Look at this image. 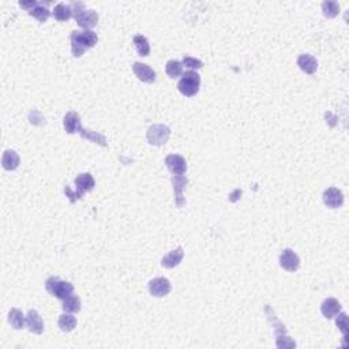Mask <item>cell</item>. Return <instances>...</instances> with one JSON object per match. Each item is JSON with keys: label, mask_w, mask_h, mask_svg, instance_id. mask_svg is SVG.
<instances>
[{"label": "cell", "mask_w": 349, "mask_h": 349, "mask_svg": "<svg viewBox=\"0 0 349 349\" xmlns=\"http://www.w3.org/2000/svg\"><path fill=\"white\" fill-rule=\"evenodd\" d=\"M71 51L73 56L81 57L86 49L93 48L98 41V37L93 30H85V32H73L71 33Z\"/></svg>", "instance_id": "obj_1"}, {"label": "cell", "mask_w": 349, "mask_h": 349, "mask_svg": "<svg viewBox=\"0 0 349 349\" xmlns=\"http://www.w3.org/2000/svg\"><path fill=\"white\" fill-rule=\"evenodd\" d=\"M74 184H75V189H77L75 193H74L70 187H65L66 195L69 197L70 202L71 203L81 199L85 193L92 191V190L94 189V186H96V182H94V179H93V176L90 173H81L75 178Z\"/></svg>", "instance_id": "obj_2"}, {"label": "cell", "mask_w": 349, "mask_h": 349, "mask_svg": "<svg viewBox=\"0 0 349 349\" xmlns=\"http://www.w3.org/2000/svg\"><path fill=\"white\" fill-rule=\"evenodd\" d=\"M73 7L74 18L81 28L90 30L96 26L97 22H98V14L94 10H86L83 3H74Z\"/></svg>", "instance_id": "obj_3"}, {"label": "cell", "mask_w": 349, "mask_h": 349, "mask_svg": "<svg viewBox=\"0 0 349 349\" xmlns=\"http://www.w3.org/2000/svg\"><path fill=\"white\" fill-rule=\"evenodd\" d=\"M46 290L55 296V298L65 300L66 298H69L70 295L74 294V286L69 281H62L59 277L52 276L45 281Z\"/></svg>", "instance_id": "obj_4"}, {"label": "cell", "mask_w": 349, "mask_h": 349, "mask_svg": "<svg viewBox=\"0 0 349 349\" xmlns=\"http://www.w3.org/2000/svg\"><path fill=\"white\" fill-rule=\"evenodd\" d=\"M201 86V77L195 71H187L183 74V77L178 83L179 92L186 97H194L199 92Z\"/></svg>", "instance_id": "obj_5"}, {"label": "cell", "mask_w": 349, "mask_h": 349, "mask_svg": "<svg viewBox=\"0 0 349 349\" xmlns=\"http://www.w3.org/2000/svg\"><path fill=\"white\" fill-rule=\"evenodd\" d=\"M170 137V129L165 124H153L146 133L147 142L153 146H162L168 142Z\"/></svg>", "instance_id": "obj_6"}, {"label": "cell", "mask_w": 349, "mask_h": 349, "mask_svg": "<svg viewBox=\"0 0 349 349\" xmlns=\"http://www.w3.org/2000/svg\"><path fill=\"white\" fill-rule=\"evenodd\" d=\"M280 265L286 271L295 273L300 267V258L290 248H285L280 255Z\"/></svg>", "instance_id": "obj_7"}, {"label": "cell", "mask_w": 349, "mask_h": 349, "mask_svg": "<svg viewBox=\"0 0 349 349\" xmlns=\"http://www.w3.org/2000/svg\"><path fill=\"white\" fill-rule=\"evenodd\" d=\"M170 289H172V286H170L169 280L164 278V277H157L149 282V292L154 298H164L169 294Z\"/></svg>", "instance_id": "obj_8"}, {"label": "cell", "mask_w": 349, "mask_h": 349, "mask_svg": "<svg viewBox=\"0 0 349 349\" xmlns=\"http://www.w3.org/2000/svg\"><path fill=\"white\" fill-rule=\"evenodd\" d=\"M323 202L330 209H338L344 205V194L335 187H330L323 193Z\"/></svg>", "instance_id": "obj_9"}, {"label": "cell", "mask_w": 349, "mask_h": 349, "mask_svg": "<svg viewBox=\"0 0 349 349\" xmlns=\"http://www.w3.org/2000/svg\"><path fill=\"white\" fill-rule=\"evenodd\" d=\"M133 71L134 74H135V77H137L139 81H142V82L153 83L156 81V73H154V70L150 69V67L147 65H145V63H139V62L134 63Z\"/></svg>", "instance_id": "obj_10"}, {"label": "cell", "mask_w": 349, "mask_h": 349, "mask_svg": "<svg viewBox=\"0 0 349 349\" xmlns=\"http://www.w3.org/2000/svg\"><path fill=\"white\" fill-rule=\"evenodd\" d=\"M165 164L173 174H183L187 170V162L184 160V157L179 154H169L165 158Z\"/></svg>", "instance_id": "obj_11"}, {"label": "cell", "mask_w": 349, "mask_h": 349, "mask_svg": "<svg viewBox=\"0 0 349 349\" xmlns=\"http://www.w3.org/2000/svg\"><path fill=\"white\" fill-rule=\"evenodd\" d=\"M26 326L34 334H42L44 333V322H42L40 314L36 310H30L26 315Z\"/></svg>", "instance_id": "obj_12"}, {"label": "cell", "mask_w": 349, "mask_h": 349, "mask_svg": "<svg viewBox=\"0 0 349 349\" xmlns=\"http://www.w3.org/2000/svg\"><path fill=\"white\" fill-rule=\"evenodd\" d=\"M321 311L322 314H323V317L327 318V319H333L334 317H337V314L341 313L340 302L333 298L326 299V300H323V303H322Z\"/></svg>", "instance_id": "obj_13"}, {"label": "cell", "mask_w": 349, "mask_h": 349, "mask_svg": "<svg viewBox=\"0 0 349 349\" xmlns=\"http://www.w3.org/2000/svg\"><path fill=\"white\" fill-rule=\"evenodd\" d=\"M298 66L306 74H315L318 70V60L310 53H303L298 57Z\"/></svg>", "instance_id": "obj_14"}, {"label": "cell", "mask_w": 349, "mask_h": 349, "mask_svg": "<svg viewBox=\"0 0 349 349\" xmlns=\"http://www.w3.org/2000/svg\"><path fill=\"white\" fill-rule=\"evenodd\" d=\"M184 257L183 247H178L173 251H170L168 255L161 259V265L166 269H172V267H176L178 265H180V262Z\"/></svg>", "instance_id": "obj_15"}, {"label": "cell", "mask_w": 349, "mask_h": 349, "mask_svg": "<svg viewBox=\"0 0 349 349\" xmlns=\"http://www.w3.org/2000/svg\"><path fill=\"white\" fill-rule=\"evenodd\" d=\"M63 126H65L66 133H77L81 129V118L77 112H69L66 113L65 119H63Z\"/></svg>", "instance_id": "obj_16"}, {"label": "cell", "mask_w": 349, "mask_h": 349, "mask_svg": "<svg viewBox=\"0 0 349 349\" xmlns=\"http://www.w3.org/2000/svg\"><path fill=\"white\" fill-rule=\"evenodd\" d=\"M172 184H173L174 194H176V205L180 207L183 205V199H182L183 194H182V191L187 184V178H184L183 174H174L172 178Z\"/></svg>", "instance_id": "obj_17"}, {"label": "cell", "mask_w": 349, "mask_h": 349, "mask_svg": "<svg viewBox=\"0 0 349 349\" xmlns=\"http://www.w3.org/2000/svg\"><path fill=\"white\" fill-rule=\"evenodd\" d=\"M9 322L14 329L21 330L26 325V317L23 315L22 311L18 310V308H11L9 313Z\"/></svg>", "instance_id": "obj_18"}, {"label": "cell", "mask_w": 349, "mask_h": 349, "mask_svg": "<svg viewBox=\"0 0 349 349\" xmlns=\"http://www.w3.org/2000/svg\"><path fill=\"white\" fill-rule=\"evenodd\" d=\"M19 156L14 150H6L3 153V158H2V164L6 170H14L19 165Z\"/></svg>", "instance_id": "obj_19"}, {"label": "cell", "mask_w": 349, "mask_h": 349, "mask_svg": "<svg viewBox=\"0 0 349 349\" xmlns=\"http://www.w3.org/2000/svg\"><path fill=\"white\" fill-rule=\"evenodd\" d=\"M52 15H53V18L60 21V22L69 21L73 17V9H71V6L65 5V3H59V5L55 6V9L52 11Z\"/></svg>", "instance_id": "obj_20"}, {"label": "cell", "mask_w": 349, "mask_h": 349, "mask_svg": "<svg viewBox=\"0 0 349 349\" xmlns=\"http://www.w3.org/2000/svg\"><path fill=\"white\" fill-rule=\"evenodd\" d=\"M62 308L66 313H79L81 311V299L77 295H70L69 298L63 300V306Z\"/></svg>", "instance_id": "obj_21"}, {"label": "cell", "mask_w": 349, "mask_h": 349, "mask_svg": "<svg viewBox=\"0 0 349 349\" xmlns=\"http://www.w3.org/2000/svg\"><path fill=\"white\" fill-rule=\"evenodd\" d=\"M78 133L81 134V137H82L83 139L92 141V142L97 143V145H101V146H106V139L102 134L94 133V131H92V130H85L82 129V127L79 129Z\"/></svg>", "instance_id": "obj_22"}, {"label": "cell", "mask_w": 349, "mask_h": 349, "mask_svg": "<svg viewBox=\"0 0 349 349\" xmlns=\"http://www.w3.org/2000/svg\"><path fill=\"white\" fill-rule=\"evenodd\" d=\"M134 45L137 48V52H138L141 56H149L150 53V45H149V41L147 38L142 34H137L134 37Z\"/></svg>", "instance_id": "obj_23"}, {"label": "cell", "mask_w": 349, "mask_h": 349, "mask_svg": "<svg viewBox=\"0 0 349 349\" xmlns=\"http://www.w3.org/2000/svg\"><path fill=\"white\" fill-rule=\"evenodd\" d=\"M59 327L60 330L66 331V333L73 331L77 327V319L73 315H70V314H63L59 318Z\"/></svg>", "instance_id": "obj_24"}, {"label": "cell", "mask_w": 349, "mask_h": 349, "mask_svg": "<svg viewBox=\"0 0 349 349\" xmlns=\"http://www.w3.org/2000/svg\"><path fill=\"white\" fill-rule=\"evenodd\" d=\"M165 71L169 78H178L183 74V63H180L178 60H169L165 66Z\"/></svg>", "instance_id": "obj_25"}, {"label": "cell", "mask_w": 349, "mask_h": 349, "mask_svg": "<svg viewBox=\"0 0 349 349\" xmlns=\"http://www.w3.org/2000/svg\"><path fill=\"white\" fill-rule=\"evenodd\" d=\"M29 15L33 17V18H36L37 21H40V22H46V19L49 18V15H51V11L46 9V7H44V6L37 5L34 9L29 11Z\"/></svg>", "instance_id": "obj_26"}, {"label": "cell", "mask_w": 349, "mask_h": 349, "mask_svg": "<svg viewBox=\"0 0 349 349\" xmlns=\"http://www.w3.org/2000/svg\"><path fill=\"white\" fill-rule=\"evenodd\" d=\"M322 11L326 18H334L340 14V6L335 2H323L322 3Z\"/></svg>", "instance_id": "obj_27"}, {"label": "cell", "mask_w": 349, "mask_h": 349, "mask_svg": "<svg viewBox=\"0 0 349 349\" xmlns=\"http://www.w3.org/2000/svg\"><path fill=\"white\" fill-rule=\"evenodd\" d=\"M337 315H338V317H337L335 323H337V326H338V329L341 330V333L346 337V334H348V317H346V314L345 313H338Z\"/></svg>", "instance_id": "obj_28"}, {"label": "cell", "mask_w": 349, "mask_h": 349, "mask_svg": "<svg viewBox=\"0 0 349 349\" xmlns=\"http://www.w3.org/2000/svg\"><path fill=\"white\" fill-rule=\"evenodd\" d=\"M183 66H186V67H189V69H191V70H194V69L198 70V69H202L203 63L199 59H197V57L184 55Z\"/></svg>", "instance_id": "obj_29"}, {"label": "cell", "mask_w": 349, "mask_h": 349, "mask_svg": "<svg viewBox=\"0 0 349 349\" xmlns=\"http://www.w3.org/2000/svg\"><path fill=\"white\" fill-rule=\"evenodd\" d=\"M37 5H38V3H37V2H34V0H33V2H29V3H25V2H21V3H19V6H21L22 9L28 10V13L32 9H34Z\"/></svg>", "instance_id": "obj_30"}]
</instances>
